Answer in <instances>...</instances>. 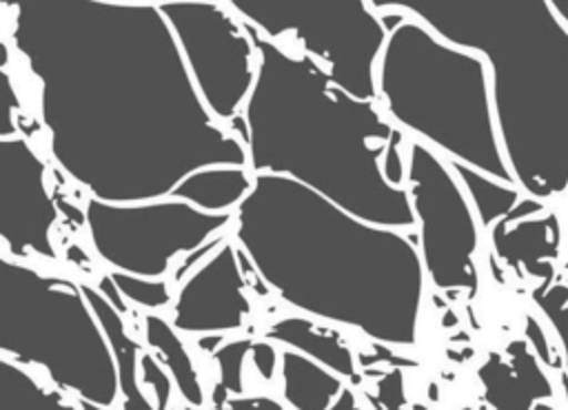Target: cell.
<instances>
[{"label":"cell","instance_id":"cell-17","mask_svg":"<svg viewBox=\"0 0 568 410\" xmlns=\"http://www.w3.org/2000/svg\"><path fill=\"white\" fill-rule=\"evenodd\" d=\"M457 177L462 180L475 213L484 226H490L495 222H506L515 215H528L532 211H539L541 202L535 197H528L521 202V188L517 184L501 182L493 175H486L481 171H475L470 166L450 162Z\"/></svg>","mask_w":568,"mask_h":410},{"label":"cell","instance_id":"cell-28","mask_svg":"<svg viewBox=\"0 0 568 410\" xmlns=\"http://www.w3.org/2000/svg\"><path fill=\"white\" fill-rule=\"evenodd\" d=\"M413 410H428L424 403H413Z\"/></svg>","mask_w":568,"mask_h":410},{"label":"cell","instance_id":"cell-4","mask_svg":"<svg viewBox=\"0 0 568 410\" xmlns=\"http://www.w3.org/2000/svg\"><path fill=\"white\" fill-rule=\"evenodd\" d=\"M477 53L515 184L539 202L568 191V27L548 0H366Z\"/></svg>","mask_w":568,"mask_h":410},{"label":"cell","instance_id":"cell-20","mask_svg":"<svg viewBox=\"0 0 568 410\" xmlns=\"http://www.w3.org/2000/svg\"><path fill=\"white\" fill-rule=\"evenodd\" d=\"M251 348H253L251 339H235V341L222 344V348L213 352L215 361L220 363V381L213 390L215 410H222L224 403L231 399V394H240L244 390L242 363H244V357L251 352Z\"/></svg>","mask_w":568,"mask_h":410},{"label":"cell","instance_id":"cell-22","mask_svg":"<svg viewBox=\"0 0 568 410\" xmlns=\"http://www.w3.org/2000/svg\"><path fill=\"white\" fill-rule=\"evenodd\" d=\"M532 299L544 310L548 321L555 326V330L568 352V284L539 286L532 293Z\"/></svg>","mask_w":568,"mask_h":410},{"label":"cell","instance_id":"cell-7","mask_svg":"<svg viewBox=\"0 0 568 410\" xmlns=\"http://www.w3.org/2000/svg\"><path fill=\"white\" fill-rule=\"evenodd\" d=\"M264 38L324 62L335 82L377 100L375 69L397 13L379 16L366 0H224Z\"/></svg>","mask_w":568,"mask_h":410},{"label":"cell","instance_id":"cell-15","mask_svg":"<svg viewBox=\"0 0 568 410\" xmlns=\"http://www.w3.org/2000/svg\"><path fill=\"white\" fill-rule=\"evenodd\" d=\"M246 166H206L189 173L171 193L206 213H233L253 188Z\"/></svg>","mask_w":568,"mask_h":410},{"label":"cell","instance_id":"cell-30","mask_svg":"<svg viewBox=\"0 0 568 410\" xmlns=\"http://www.w3.org/2000/svg\"><path fill=\"white\" fill-rule=\"evenodd\" d=\"M464 410H470V408H464Z\"/></svg>","mask_w":568,"mask_h":410},{"label":"cell","instance_id":"cell-29","mask_svg":"<svg viewBox=\"0 0 568 410\" xmlns=\"http://www.w3.org/2000/svg\"><path fill=\"white\" fill-rule=\"evenodd\" d=\"M151 2H155V4H160V2H171V0H151ZM217 2H224V0H217Z\"/></svg>","mask_w":568,"mask_h":410},{"label":"cell","instance_id":"cell-26","mask_svg":"<svg viewBox=\"0 0 568 410\" xmlns=\"http://www.w3.org/2000/svg\"><path fill=\"white\" fill-rule=\"evenodd\" d=\"M226 410H284L271 397H244V399H229L224 403Z\"/></svg>","mask_w":568,"mask_h":410},{"label":"cell","instance_id":"cell-8","mask_svg":"<svg viewBox=\"0 0 568 410\" xmlns=\"http://www.w3.org/2000/svg\"><path fill=\"white\" fill-rule=\"evenodd\" d=\"M233 213H206L180 197L102 202L89 197L84 224L95 257L118 273L164 279L171 264L231 226Z\"/></svg>","mask_w":568,"mask_h":410},{"label":"cell","instance_id":"cell-24","mask_svg":"<svg viewBox=\"0 0 568 410\" xmlns=\"http://www.w3.org/2000/svg\"><path fill=\"white\" fill-rule=\"evenodd\" d=\"M2 71V120H0V137H11V135H20V122H18V113H20V98L16 91V82L13 75L9 71V64L0 66Z\"/></svg>","mask_w":568,"mask_h":410},{"label":"cell","instance_id":"cell-18","mask_svg":"<svg viewBox=\"0 0 568 410\" xmlns=\"http://www.w3.org/2000/svg\"><path fill=\"white\" fill-rule=\"evenodd\" d=\"M142 326H144L142 330L144 341L158 352L160 361L166 366L180 397L189 406L200 408L204 403L202 383L182 339L178 337V328L155 312H146L142 319Z\"/></svg>","mask_w":568,"mask_h":410},{"label":"cell","instance_id":"cell-12","mask_svg":"<svg viewBox=\"0 0 568 410\" xmlns=\"http://www.w3.org/2000/svg\"><path fill=\"white\" fill-rule=\"evenodd\" d=\"M242 262L237 244L224 239L180 281L171 324L193 335L240 330L251 312Z\"/></svg>","mask_w":568,"mask_h":410},{"label":"cell","instance_id":"cell-3","mask_svg":"<svg viewBox=\"0 0 568 410\" xmlns=\"http://www.w3.org/2000/svg\"><path fill=\"white\" fill-rule=\"evenodd\" d=\"M246 29L257 75L231 131L246 146L251 173L291 177L371 224L415 230L410 137L377 100L337 84L317 58Z\"/></svg>","mask_w":568,"mask_h":410},{"label":"cell","instance_id":"cell-14","mask_svg":"<svg viewBox=\"0 0 568 410\" xmlns=\"http://www.w3.org/2000/svg\"><path fill=\"white\" fill-rule=\"evenodd\" d=\"M82 290L95 310L102 330L111 344L115 368H118V381H120V399L122 410H155V403L146 401V397L140 390L138 372H140V344L126 332V324L122 312L93 286L82 284Z\"/></svg>","mask_w":568,"mask_h":410},{"label":"cell","instance_id":"cell-23","mask_svg":"<svg viewBox=\"0 0 568 410\" xmlns=\"http://www.w3.org/2000/svg\"><path fill=\"white\" fill-rule=\"evenodd\" d=\"M140 370H142L144 383H149L155 392V410H166L171 403V390H173L171 375L166 370H162L158 357H153L149 352H142Z\"/></svg>","mask_w":568,"mask_h":410},{"label":"cell","instance_id":"cell-11","mask_svg":"<svg viewBox=\"0 0 568 410\" xmlns=\"http://www.w3.org/2000/svg\"><path fill=\"white\" fill-rule=\"evenodd\" d=\"M55 199L49 168L29 137H0V239L13 259H55Z\"/></svg>","mask_w":568,"mask_h":410},{"label":"cell","instance_id":"cell-5","mask_svg":"<svg viewBox=\"0 0 568 410\" xmlns=\"http://www.w3.org/2000/svg\"><path fill=\"white\" fill-rule=\"evenodd\" d=\"M375 82L377 102L410 140L428 144L448 162L515 184L484 58L397 13L377 60Z\"/></svg>","mask_w":568,"mask_h":410},{"label":"cell","instance_id":"cell-6","mask_svg":"<svg viewBox=\"0 0 568 410\" xmlns=\"http://www.w3.org/2000/svg\"><path fill=\"white\" fill-rule=\"evenodd\" d=\"M0 348L78 399L104 408L120 399L113 350L82 284L9 255L0 257Z\"/></svg>","mask_w":568,"mask_h":410},{"label":"cell","instance_id":"cell-13","mask_svg":"<svg viewBox=\"0 0 568 410\" xmlns=\"http://www.w3.org/2000/svg\"><path fill=\"white\" fill-rule=\"evenodd\" d=\"M266 339L284 344L322 366L331 368L344 379H357V368L351 348L339 337L337 330L320 326L313 317L306 315H286L273 321L266 330Z\"/></svg>","mask_w":568,"mask_h":410},{"label":"cell","instance_id":"cell-21","mask_svg":"<svg viewBox=\"0 0 568 410\" xmlns=\"http://www.w3.org/2000/svg\"><path fill=\"white\" fill-rule=\"evenodd\" d=\"M109 277L120 290V295L140 308L162 310L166 306H173L175 295L171 293L166 279H151V277H140V275H129L118 270H109Z\"/></svg>","mask_w":568,"mask_h":410},{"label":"cell","instance_id":"cell-2","mask_svg":"<svg viewBox=\"0 0 568 410\" xmlns=\"http://www.w3.org/2000/svg\"><path fill=\"white\" fill-rule=\"evenodd\" d=\"M231 237L288 308L390 346H415L426 270L415 230L371 224L308 186L257 173Z\"/></svg>","mask_w":568,"mask_h":410},{"label":"cell","instance_id":"cell-19","mask_svg":"<svg viewBox=\"0 0 568 410\" xmlns=\"http://www.w3.org/2000/svg\"><path fill=\"white\" fill-rule=\"evenodd\" d=\"M2 410H82L69 403L60 392L40 386L22 363L2 357Z\"/></svg>","mask_w":568,"mask_h":410},{"label":"cell","instance_id":"cell-27","mask_svg":"<svg viewBox=\"0 0 568 410\" xmlns=\"http://www.w3.org/2000/svg\"><path fill=\"white\" fill-rule=\"evenodd\" d=\"M78 403H80V408H82V410H111V408H104V406L91 403V401H87V399H78Z\"/></svg>","mask_w":568,"mask_h":410},{"label":"cell","instance_id":"cell-16","mask_svg":"<svg viewBox=\"0 0 568 410\" xmlns=\"http://www.w3.org/2000/svg\"><path fill=\"white\" fill-rule=\"evenodd\" d=\"M280 363L284 397L295 410H328L346 388L337 372L293 348L280 355Z\"/></svg>","mask_w":568,"mask_h":410},{"label":"cell","instance_id":"cell-25","mask_svg":"<svg viewBox=\"0 0 568 410\" xmlns=\"http://www.w3.org/2000/svg\"><path fill=\"white\" fill-rule=\"evenodd\" d=\"M251 361L253 366L257 368V372L271 381L273 375H275V366H277V352L271 344V339H262V341H253V348H251Z\"/></svg>","mask_w":568,"mask_h":410},{"label":"cell","instance_id":"cell-1","mask_svg":"<svg viewBox=\"0 0 568 410\" xmlns=\"http://www.w3.org/2000/svg\"><path fill=\"white\" fill-rule=\"evenodd\" d=\"M9 42L38 82L58 168L89 197H169L193 171L246 166L244 142L206 109L151 0H4Z\"/></svg>","mask_w":568,"mask_h":410},{"label":"cell","instance_id":"cell-9","mask_svg":"<svg viewBox=\"0 0 568 410\" xmlns=\"http://www.w3.org/2000/svg\"><path fill=\"white\" fill-rule=\"evenodd\" d=\"M406 191L426 279L437 290L475 293L481 222L450 162L428 144L408 140Z\"/></svg>","mask_w":568,"mask_h":410},{"label":"cell","instance_id":"cell-10","mask_svg":"<svg viewBox=\"0 0 568 410\" xmlns=\"http://www.w3.org/2000/svg\"><path fill=\"white\" fill-rule=\"evenodd\" d=\"M158 7L206 109L217 122L233 124L257 75V49L246 24L217 0H171Z\"/></svg>","mask_w":568,"mask_h":410}]
</instances>
